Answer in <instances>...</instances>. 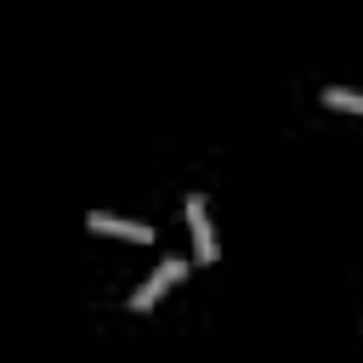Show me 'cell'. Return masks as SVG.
Listing matches in <instances>:
<instances>
[{
    "label": "cell",
    "instance_id": "obj_2",
    "mask_svg": "<svg viewBox=\"0 0 363 363\" xmlns=\"http://www.w3.org/2000/svg\"><path fill=\"white\" fill-rule=\"evenodd\" d=\"M187 227H193V250H199V261H216L221 250H216V227H210V210H204V199L199 193H187Z\"/></svg>",
    "mask_w": 363,
    "mask_h": 363
},
{
    "label": "cell",
    "instance_id": "obj_3",
    "mask_svg": "<svg viewBox=\"0 0 363 363\" xmlns=\"http://www.w3.org/2000/svg\"><path fill=\"white\" fill-rule=\"evenodd\" d=\"M85 227H91V233H108V238H130V244H147V238H153V227L125 221V216H108V210H85Z\"/></svg>",
    "mask_w": 363,
    "mask_h": 363
},
{
    "label": "cell",
    "instance_id": "obj_1",
    "mask_svg": "<svg viewBox=\"0 0 363 363\" xmlns=\"http://www.w3.org/2000/svg\"><path fill=\"white\" fill-rule=\"evenodd\" d=\"M182 278H187V261H182V255H170V261H159V267L147 272V284H142V289L130 295V312H147V306H153V301H159V295H164L170 284H182Z\"/></svg>",
    "mask_w": 363,
    "mask_h": 363
},
{
    "label": "cell",
    "instance_id": "obj_4",
    "mask_svg": "<svg viewBox=\"0 0 363 363\" xmlns=\"http://www.w3.org/2000/svg\"><path fill=\"white\" fill-rule=\"evenodd\" d=\"M323 102H329V108H346V113H363V91H346V85H329Z\"/></svg>",
    "mask_w": 363,
    "mask_h": 363
}]
</instances>
